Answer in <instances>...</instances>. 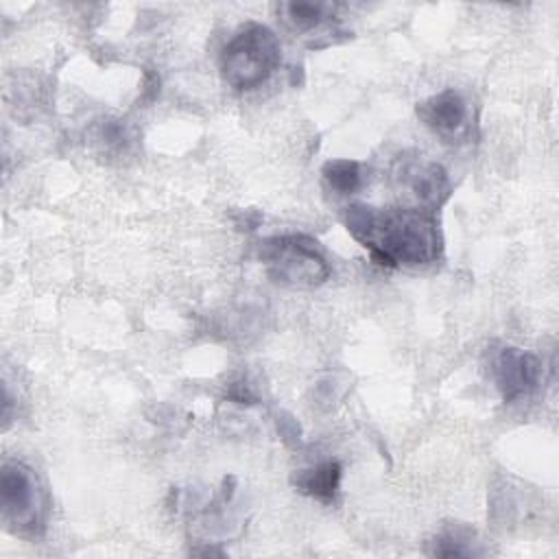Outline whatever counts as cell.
Segmentation results:
<instances>
[{
  "mask_svg": "<svg viewBox=\"0 0 559 559\" xmlns=\"http://www.w3.org/2000/svg\"><path fill=\"white\" fill-rule=\"evenodd\" d=\"M343 223L378 266H421L441 255V234L432 212L356 203L345 210Z\"/></svg>",
  "mask_w": 559,
  "mask_h": 559,
  "instance_id": "6da1fadb",
  "label": "cell"
},
{
  "mask_svg": "<svg viewBox=\"0 0 559 559\" xmlns=\"http://www.w3.org/2000/svg\"><path fill=\"white\" fill-rule=\"evenodd\" d=\"M282 46L277 35L258 22L234 33L221 52V74L238 92L262 85L280 66Z\"/></svg>",
  "mask_w": 559,
  "mask_h": 559,
  "instance_id": "7a4b0ae2",
  "label": "cell"
},
{
  "mask_svg": "<svg viewBox=\"0 0 559 559\" xmlns=\"http://www.w3.org/2000/svg\"><path fill=\"white\" fill-rule=\"evenodd\" d=\"M258 258L264 262L275 284L290 288H314L330 277V264L319 242L306 234L271 236L258 245Z\"/></svg>",
  "mask_w": 559,
  "mask_h": 559,
  "instance_id": "3957f363",
  "label": "cell"
},
{
  "mask_svg": "<svg viewBox=\"0 0 559 559\" xmlns=\"http://www.w3.org/2000/svg\"><path fill=\"white\" fill-rule=\"evenodd\" d=\"M2 520L13 533L41 535L48 502L37 474L22 461H4L0 469Z\"/></svg>",
  "mask_w": 559,
  "mask_h": 559,
  "instance_id": "277c9868",
  "label": "cell"
},
{
  "mask_svg": "<svg viewBox=\"0 0 559 559\" xmlns=\"http://www.w3.org/2000/svg\"><path fill=\"white\" fill-rule=\"evenodd\" d=\"M334 11H336V4L312 2V0H293V2H282L277 7V13L282 15V20L295 33H304V37H308L306 46L314 50L341 44L352 37V33L341 26Z\"/></svg>",
  "mask_w": 559,
  "mask_h": 559,
  "instance_id": "5b68a950",
  "label": "cell"
},
{
  "mask_svg": "<svg viewBox=\"0 0 559 559\" xmlns=\"http://www.w3.org/2000/svg\"><path fill=\"white\" fill-rule=\"evenodd\" d=\"M489 376L504 402H515L537 389L542 362L535 354L502 345L489 352Z\"/></svg>",
  "mask_w": 559,
  "mask_h": 559,
  "instance_id": "8992f818",
  "label": "cell"
},
{
  "mask_svg": "<svg viewBox=\"0 0 559 559\" xmlns=\"http://www.w3.org/2000/svg\"><path fill=\"white\" fill-rule=\"evenodd\" d=\"M415 114L435 135L454 144L465 142L472 133V114L469 105L461 92L448 87L430 98L417 103Z\"/></svg>",
  "mask_w": 559,
  "mask_h": 559,
  "instance_id": "52a82bcc",
  "label": "cell"
},
{
  "mask_svg": "<svg viewBox=\"0 0 559 559\" xmlns=\"http://www.w3.org/2000/svg\"><path fill=\"white\" fill-rule=\"evenodd\" d=\"M397 179L402 186L411 190L419 210L426 212H435L437 207H441L452 192L450 177L445 168L437 162L400 159Z\"/></svg>",
  "mask_w": 559,
  "mask_h": 559,
  "instance_id": "ba28073f",
  "label": "cell"
},
{
  "mask_svg": "<svg viewBox=\"0 0 559 559\" xmlns=\"http://www.w3.org/2000/svg\"><path fill=\"white\" fill-rule=\"evenodd\" d=\"M341 476H343L341 463L334 459H328L308 469H299L297 474H293V485L299 493L330 504L338 493Z\"/></svg>",
  "mask_w": 559,
  "mask_h": 559,
  "instance_id": "9c48e42d",
  "label": "cell"
},
{
  "mask_svg": "<svg viewBox=\"0 0 559 559\" xmlns=\"http://www.w3.org/2000/svg\"><path fill=\"white\" fill-rule=\"evenodd\" d=\"M430 555L437 557H474L480 555L474 542V531H469L463 524H450L445 526L432 542H430Z\"/></svg>",
  "mask_w": 559,
  "mask_h": 559,
  "instance_id": "30bf717a",
  "label": "cell"
},
{
  "mask_svg": "<svg viewBox=\"0 0 559 559\" xmlns=\"http://www.w3.org/2000/svg\"><path fill=\"white\" fill-rule=\"evenodd\" d=\"M321 175L338 194H354L365 183V168L356 159H328L321 166Z\"/></svg>",
  "mask_w": 559,
  "mask_h": 559,
  "instance_id": "8fae6325",
  "label": "cell"
},
{
  "mask_svg": "<svg viewBox=\"0 0 559 559\" xmlns=\"http://www.w3.org/2000/svg\"><path fill=\"white\" fill-rule=\"evenodd\" d=\"M98 140L107 146V148H124L131 140H133V135H131V131H129V127L124 124V122H120V120H107L103 127H100V131H98Z\"/></svg>",
  "mask_w": 559,
  "mask_h": 559,
  "instance_id": "7c38bea8",
  "label": "cell"
},
{
  "mask_svg": "<svg viewBox=\"0 0 559 559\" xmlns=\"http://www.w3.org/2000/svg\"><path fill=\"white\" fill-rule=\"evenodd\" d=\"M275 426L277 432L282 437V441L290 448H299L304 443V430L301 424L295 419V415H290L288 411H277L275 413Z\"/></svg>",
  "mask_w": 559,
  "mask_h": 559,
  "instance_id": "4fadbf2b",
  "label": "cell"
},
{
  "mask_svg": "<svg viewBox=\"0 0 559 559\" xmlns=\"http://www.w3.org/2000/svg\"><path fill=\"white\" fill-rule=\"evenodd\" d=\"M227 400L234 402V404H240V406H251L258 402L255 393L251 391V386L245 382V380H236V382H229L227 384V391H225Z\"/></svg>",
  "mask_w": 559,
  "mask_h": 559,
  "instance_id": "5bb4252c",
  "label": "cell"
},
{
  "mask_svg": "<svg viewBox=\"0 0 559 559\" xmlns=\"http://www.w3.org/2000/svg\"><path fill=\"white\" fill-rule=\"evenodd\" d=\"M231 218L238 229H247V231H253L262 223V214L258 210H236Z\"/></svg>",
  "mask_w": 559,
  "mask_h": 559,
  "instance_id": "9a60e30c",
  "label": "cell"
},
{
  "mask_svg": "<svg viewBox=\"0 0 559 559\" xmlns=\"http://www.w3.org/2000/svg\"><path fill=\"white\" fill-rule=\"evenodd\" d=\"M336 380L330 376V378H325V380H321L319 384H317V400L319 402H334L336 400V384H334Z\"/></svg>",
  "mask_w": 559,
  "mask_h": 559,
  "instance_id": "2e32d148",
  "label": "cell"
},
{
  "mask_svg": "<svg viewBox=\"0 0 559 559\" xmlns=\"http://www.w3.org/2000/svg\"><path fill=\"white\" fill-rule=\"evenodd\" d=\"M290 83H293V85L301 83V68H293V70H290Z\"/></svg>",
  "mask_w": 559,
  "mask_h": 559,
  "instance_id": "e0dca14e",
  "label": "cell"
}]
</instances>
